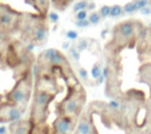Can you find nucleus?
Returning a JSON list of instances; mask_svg holds the SVG:
<instances>
[{
  "label": "nucleus",
  "instance_id": "1",
  "mask_svg": "<svg viewBox=\"0 0 151 134\" xmlns=\"http://www.w3.org/2000/svg\"><path fill=\"white\" fill-rule=\"evenodd\" d=\"M86 92L80 84L68 87L67 95L56 105L57 115H65L78 121L86 103Z\"/></svg>",
  "mask_w": 151,
  "mask_h": 134
},
{
  "label": "nucleus",
  "instance_id": "2",
  "mask_svg": "<svg viewBox=\"0 0 151 134\" xmlns=\"http://www.w3.org/2000/svg\"><path fill=\"white\" fill-rule=\"evenodd\" d=\"M56 95L46 91L34 89L32 94V103L30 107L29 121L32 125H40L47 123L50 111V104L55 99Z\"/></svg>",
  "mask_w": 151,
  "mask_h": 134
},
{
  "label": "nucleus",
  "instance_id": "3",
  "mask_svg": "<svg viewBox=\"0 0 151 134\" xmlns=\"http://www.w3.org/2000/svg\"><path fill=\"white\" fill-rule=\"evenodd\" d=\"M32 95V78L31 74L27 73L22 76L11 91L6 94V101L21 107L25 110L31 99Z\"/></svg>",
  "mask_w": 151,
  "mask_h": 134
},
{
  "label": "nucleus",
  "instance_id": "4",
  "mask_svg": "<svg viewBox=\"0 0 151 134\" xmlns=\"http://www.w3.org/2000/svg\"><path fill=\"white\" fill-rule=\"evenodd\" d=\"M38 66L42 69H59L64 70L66 73L67 70H70L69 64L67 62L64 55L58 50L55 48H48L40 54L38 59Z\"/></svg>",
  "mask_w": 151,
  "mask_h": 134
},
{
  "label": "nucleus",
  "instance_id": "5",
  "mask_svg": "<svg viewBox=\"0 0 151 134\" xmlns=\"http://www.w3.org/2000/svg\"><path fill=\"white\" fill-rule=\"evenodd\" d=\"M136 28V23L134 21H124L118 24L114 29V50L125 48L129 42H132L137 34H140L141 32H137Z\"/></svg>",
  "mask_w": 151,
  "mask_h": 134
},
{
  "label": "nucleus",
  "instance_id": "6",
  "mask_svg": "<svg viewBox=\"0 0 151 134\" xmlns=\"http://www.w3.org/2000/svg\"><path fill=\"white\" fill-rule=\"evenodd\" d=\"M94 113L95 109L92 104L89 105L86 110L82 111L76 125V131L79 134H99L93 120Z\"/></svg>",
  "mask_w": 151,
  "mask_h": 134
},
{
  "label": "nucleus",
  "instance_id": "7",
  "mask_svg": "<svg viewBox=\"0 0 151 134\" xmlns=\"http://www.w3.org/2000/svg\"><path fill=\"white\" fill-rule=\"evenodd\" d=\"M24 110L18 105L5 101L0 103V123H13L21 120Z\"/></svg>",
  "mask_w": 151,
  "mask_h": 134
},
{
  "label": "nucleus",
  "instance_id": "8",
  "mask_svg": "<svg viewBox=\"0 0 151 134\" xmlns=\"http://www.w3.org/2000/svg\"><path fill=\"white\" fill-rule=\"evenodd\" d=\"M77 121L65 115H57L52 123V134H73L76 130Z\"/></svg>",
  "mask_w": 151,
  "mask_h": 134
},
{
  "label": "nucleus",
  "instance_id": "9",
  "mask_svg": "<svg viewBox=\"0 0 151 134\" xmlns=\"http://www.w3.org/2000/svg\"><path fill=\"white\" fill-rule=\"evenodd\" d=\"M38 90L46 91L51 94L57 95L58 93V85L54 78H50L49 76H42L37 78L35 83V88Z\"/></svg>",
  "mask_w": 151,
  "mask_h": 134
},
{
  "label": "nucleus",
  "instance_id": "10",
  "mask_svg": "<svg viewBox=\"0 0 151 134\" xmlns=\"http://www.w3.org/2000/svg\"><path fill=\"white\" fill-rule=\"evenodd\" d=\"M16 17L15 13L11 9H0V30L3 32L11 30L15 27L16 25Z\"/></svg>",
  "mask_w": 151,
  "mask_h": 134
},
{
  "label": "nucleus",
  "instance_id": "11",
  "mask_svg": "<svg viewBox=\"0 0 151 134\" xmlns=\"http://www.w3.org/2000/svg\"><path fill=\"white\" fill-rule=\"evenodd\" d=\"M32 124L29 120H19L11 123L9 134H31Z\"/></svg>",
  "mask_w": 151,
  "mask_h": 134
},
{
  "label": "nucleus",
  "instance_id": "12",
  "mask_svg": "<svg viewBox=\"0 0 151 134\" xmlns=\"http://www.w3.org/2000/svg\"><path fill=\"white\" fill-rule=\"evenodd\" d=\"M32 40L31 42L34 44L36 43H42L45 42V40L47 39V35H48V32L45 26L38 25L32 30Z\"/></svg>",
  "mask_w": 151,
  "mask_h": 134
},
{
  "label": "nucleus",
  "instance_id": "13",
  "mask_svg": "<svg viewBox=\"0 0 151 134\" xmlns=\"http://www.w3.org/2000/svg\"><path fill=\"white\" fill-rule=\"evenodd\" d=\"M123 6L119 4H114L111 6V13H110V17L111 18H118L122 16L123 14Z\"/></svg>",
  "mask_w": 151,
  "mask_h": 134
},
{
  "label": "nucleus",
  "instance_id": "14",
  "mask_svg": "<svg viewBox=\"0 0 151 134\" xmlns=\"http://www.w3.org/2000/svg\"><path fill=\"white\" fill-rule=\"evenodd\" d=\"M88 21L89 23L91 24V25H96V24H99V22H101V15H99V13H95V11H93V13H91L90 15L88 16Z\"/></svg>",
  "mask_w": 151,
  "mask_h": 134
},
{
  "label": "nucleus",
  "instance_id": "15",
  "mask_svg": "<svg viewBox=\"0 0 151 134\" xmlns=\"http://www.w3.org/2000/svg\"><path fill=\"white\" fill-rule=\"evenodd\" d=\"M87 5H88V1H87V0L78 1V2L73 5V11H75V13H78V11H83V9H87Z\"/></svg>",
  "mask_w": 151,
  "mask_h": 134
},
{
  "label": "nucleus",
  "instance_id": "16",
  "mask_svg": "<svg viewBox=\"0 0 151 134\" xmlns=\"http://www.w3.org/2000/svg\"><path fill=\"white\" fill-rule=\"evenodd\" d=\"M134 3V7H136V11H140L143 7H145L146 5H148L150 3V0H132Z\"/></svg>",
  "mask_w": 151,
  "mask_h": 134
},
{
  "label": "nucleus",
  "instance_id": "17",
  "mask_svg": "<svg viewBox=\"0 0 151 134\" xmlns=\"http://www.w3.org/2000/svg\"><path fill=\"white\" fill-rule=\"evenodd\" d=\"M110 13H111V6H110V5H104L99 11V14L101 15V18L110 17Z\"/></svg>",
  "mask_w": 151,
  "mask_h": 134
},
{
  "label": "nucleus",
  "instance_id": "18",
  "mask_svg": "<svg viewBox=\"0 0 151 134\" xmlns=\"http://www.w3.org/2000/svg\"><path fill=\"white\" fill-rule=\"evenodd\" d=\"M123 11L125 14H128V15H129V14L134 13V11H137L136 7H134V1H130V2L125 3V4H124V6H123Z\"/></svg>",
  "mask_w": 151,
  "mask_h": 134
},
{
  "label": "nucleus",
  "instance_id": "19",
  "mask_svg": "<svg viewBox=\"0 0 151 134\" xmlns=\"http://www.w3.org/2000/svg\"><path fill=\"white\" fill-rule=\"evenodd\" d=\"M89 25H90V23H89L88 19L77 20V22H76V26L79 28H86V27H88Z\"/></svg>",
  "mask_w": 151,
  "mask_h": 134
},
{
  "label": "nucleus",
  "instance_id": "20",
  "mask_svg": "<svg viewBox=\"0 0 151 134\" xmlns=\"http://www.w3.org/2000/svg\"><path fill=\"white\" fill-rule=\"evenodd\" d=\"M48 18H49V21L52 22V23H57L59 21V16L57 13L55 11H50L48 15Z\"/></svg>",
  "mask_w": 151,
  "mask_h": 134
},
{
  "label": "nucleus",
  "instance_id": "21",
  "mask_svg": "<svg viewBox=\"0 0 151 134\" xmlns=\"http://www.w3.org/2000/svg\"><path fill=\"white\" fill-rule=\"evenodd\" d=\"M76 18L77 20H85L88 18V14H87L86 9H83V11H80L78 13H76Z\"/></svg>",
  "mask_w": 151,
  "mask_h": 134
},
{
  "label": "nucleus",
  "instance_id": "22",
  "mask_svg": "<svg viewBox=\"0 0 151 134\" xmlns=\"http://www.w3.org/2000/svg\"><path fill=\"white\" fill-rule=\"evenodd\" d=\"M139 11L141 13V15H144V16L151 15V5H150V3H149L148 5H146L145 7H143L142 9H140Z\"/></svg>",
  "mask_w": 151,
  "mask_h": 134
},
{
  "label": "nucleus",
  "instance_id": "23",
  "mask_svg": "<svg viewBox=\"0 0 151 134\" xmlns=\"http://www.w3.org/2000/svg\"><path fill=\"white\" fill-rule=\"evenodd\" d=\"M35 2L40 5V7H42V9H46L47 6L49 5L50 0H35Z\"/></svg>",
  "mask_w": 151,
  "mask_h": 134
},
{
  "label": "nucleus",
  "instance_id": "24",
  "mask_svg": "<svg viewBox=\"0 0 151 134\" xmlns=\"http://www.w3.org/2000/svg\"><path fill=\"white\" fill-rule=\"evenodd\" d=\"M66 36H67V38L73 40V39H76V38L78 37V32L73 31V30H68V31L66 32Z\"/></svg>",
  "mask_w": 151,
  "mask_h": 134
},
{
  "label": "nucleus",
  "instance_id": "25",
  "mask_svg": "<svg viewBox=\"0 0 151 134\" xmlns=\"http://www.w3.org/2000/svg\"><path fill=\"white\" fill-rule=\"evenodd\" d=\"M78 48H79V51H84L85 48H87V42H86V40H85V39L80 40V42H79Z\"/></svg>",
  "mask_w": 151,
  "mask_h": 134
},
{
  "label": "nucleus",
  "instance_id": "26",
  "mask_svg": "<svg viewBox=\"0 0 151 134\" xmlns=\"http://www.w3.org/2000/svg\"><path fill=\"white\" fill-rule=\"evenodd\" d=\"M95 7H96V4H95L94 1H90V2H88V5H87V9H89V11H93Z\"/></svg>",
  "mask_w": 151,
  "mask_h": 134
},
{
  "label": "nucleus",
  "instance_id": "27",
  "mask_svg": "<svg viewBox=\"0 0 151 134\" xmlns=\"http://www.w3.org/2000/svg\"><path fill=\"white\" fill-rule=\"evenodd\" d=\"M71 54H73V56L75 57V58L77 59V60H78L79 57H80V55H79V52L77 50H76V48H73V50H71Z\"/></svg>",
  "mask_w": 151,
  "mask_h": 134
},
{
  "label": "nucleus",
  "instance_id": "28",
  "mask_svg": "<svg viewBox=\"0 0 151 134\" xmlns=\"http://www.w3.org/2000/svg\"><path fill=\"white\" fill-rule=\"evenodd\" d=\"M3 38H4V32L1 31V30H0V42L2 41Z\"/></svg>",
  "mask_w": 151,
  "mask_h": 134
},
{
  "label": "nucleus",
  "instance_id": "29",
  "mask_svg": "<svg viewBox=\"0 0 151 134\" xmlns=\"http://www.w3.org/2000/svg\"><path fill=\"white\" fill-rule=\"evenodd\" d=\"M126 134H140L136 131H132V130H126Z\"/></svg>",
  "mask_w": 151,
  "mask_h": 134
},
{
  "label": "nucleus",
  "instance_id": "30",
  "mask_svg": "<svg viewBox=\"0 0 151 134\" xmlns=\"http://www.w3.org/2000/svg\"><path fill=\"white\" fill-rule=\"evenodd\" d=\"M73 134H79V133H78V132H77V131H76V130H75V132H73Z\"/></svg>",
  "mask_w": 151,
  "mask_h": 134
},
{
  "label": "nucleus",
  "instance_id": "31",
  "mask_svg": "<svg viewBox=\"0 0 151 134\" xmlns=\"http://www.w3.org/2000/svg\"><path fill=\"white\" fill-rule=\"evenodd\" d=\"M90 1H94V0H90Z\"/></svg>",
  "mask_w": 151,
  "mask_h": 134
}]
</instances>
